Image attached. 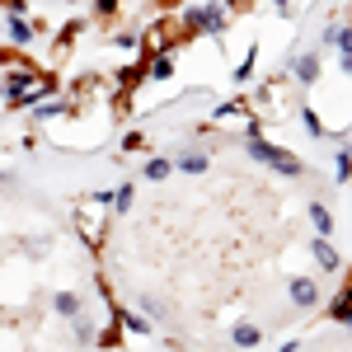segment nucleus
<instances>
[{"label":"nucleus","mask_w":352,"mask_h":352,"mask_svg":"<svg viewBox=\"0 0 352 352\" xmlns=\"http://www.w3.org/2000/svg\"><path fill=\"white\" fill-rule=\"evenodd\" d=\"M226 10H249V0H221Z\"/></svg>","instance_id":"30"},{"label":"nucleus","mask_w":352,"mask_h":352,"mask_svg":"<svg viewBox=\"0 0 352 352\" xmlns=\"http://www.w3.org/2000/svg\"><path fill=\"white\" fill-rule=\"evenodd\" d=\"M47 94H56L52 71L33 66V61H24V56H14V66H0V104H5L10 113L33 109V104L47 99Z\"/></svg>","instance_id":"1"},{"label":"nucleus","mask_w":352,"mask_h":352,"mask_svg":"<svg viewBox=\"0 0 352 352\" xmlns=\"http://www.w3.org/2000/svg\"><path fill=\"white\" fill-rule=\"evenodd\" d=\"M113 315H118V324H122V333H141V338H146V333H155V320H151L146 310L136 315V310H118V305H113Z\"/></svg>","instance_id":"13"},{"label":"nucleus","mask_w":352,"mask_h":352,"mask_svg":"<svg viewBox=\"0 0 352 352\" xmlns=\"http://www.w3.org/2000/svg\"><path fill=\"white\" fill-rule=\"evenodd\" d=\"M333 52H352V24H338V43H333Z\"/></svg>","instance_id":"26"},{"label":"nucleus","mask_w":352,"mask_h":352,"mask_svg":"<svg viewBox=\"0 0 352 352\" xmlns=\"http://www.w3.org/2000/svg\"><path fill=\"white\" fill-rule=\"evenodd\" d=\"M85 310V296L80 292H52V315H61V320H76Z\"/></svg>","instance_id":"18"},{"label":"nucleus","mask_w":352,"mask_h":352,"mask_svg":"<svg viewBox=\"0 0 352 352\" xmlns=\"http://www.w3.org/2000/svg\"><path fill=\"white\" fill-rule=\"evenodd\" d=\"M254 76H258V43H249V52L240 56V66H230V80L240 85V89L254 80Z\"/></svg>","instance_id":"16"},{"label":"nucleus","mask_w":352,"mask_h":352,"mask_svg":"<svg viewBox=\"0 0 352 352\" xmlns=\"http://www.w3.org/2000/svg\"><path fill=\"white\" fill-rule=\"evenodd\" d=\"M136 151H151V136L141 132V127H127V132H122V141H118V155L127 160V155H136Z\"/></svg>","instance_id":"20"},{"label":"nucleus","mask_w":352,"mask_h":352,"mask_svg":"<svg viewBox=\"0 0 352 352\" xmlns=\"http://www.w3.org/2000/svg\"><path fill=\"white\" fill-rule=\"evenodd\" d=\"M132 207H136V188L127 184V179H122V184L113 188V217H127Z\"/></svg>","instance_id":"23"},{"label":"nucleus","mask_w":352,"mask_h":352,"mask_svg":"<svg viewBox=\"0 0 352 352\" xmlns=\"http://www.w3.org/2000/svg\"><path fill=\"white\" fill-rule=\"evenodd\" d=\"M333 184H343V188H352V146L348 141H338V151H333Z\"/></svg>","instance_id":"19"},{"label":"nucleus","mask_w":352,"mask_h":352,"mask_svg":"<svg viewBox=\"0 0 352 352\" xmlns=\"http://www.w3.org/2000/svg\"><path fill=\"white\" fill-rule=\"evenodd\" d=\"M287 300H292L296 310H320V305H324V292H320V282H315V277H305V272H300V277L287 282Z\"/></svg>","instance_id":"6"},{"label":"nucleus","mask_w":352,"mask_h":352,"mask_svg":"<svg viewBox=\"0 0 352 352\" xmlns=\"http://www.w3.org/2000/svg\"><path fill=\"white\" fill-rule=\"evenodd\" d=\"M71 338H76V348H94V343H99V324L80 310V315L71 320Z\"/></svg>","instance_id":"17"},{"label":"nucleus","mask_w":352,"mask_h":352,"mask_svg":"<svg viewBox=\"0 0 352 352\" xmlns=\"http://www.w3.org/2000/svg\"><path fill=\"white\" fill-rule=\"evenodd\" d=\"M141 38H146V56H151V52H174V43H179V38H188V33H184L179 19H169V14H164V19H155V24L141 28Z\"/></svg>","instance_id":"4"},{"label":"nucleus","mask_w":352,"mask_h":352,"mask_svg":"<svg viewBox=\"0 0 352 352\" xmlns=\"http://www.w3.org/2000/svg\"><path fill=\"white\" fill-rule=\"evenodd\" d=\"M89 14H94L99 24H113V19L122 14V0H89Z\"/></svg>","instance_id":"24"},{"label":"nucleus","mask_w":352,"mask_h":352,"mask_svg":"<svg viewBox=\"0 0 352 352\" xmlns=\"http://www.w3.org/2000/svg\"><path fill=\"white\" fill-rule=\"evenodd\" d=\"M109 207H94V202H85L80 212H76V235H80L85 244H89V249H94V254H99V249H104V230H109Z\"/></svg>","instance_id":"3"},{"label":"nucleus","mask_w":352,"mask_h":352,"mask_svg":"<svg viewBox=\"0 0 352 352\" xmlns=\"http://www.w3.org/2000/svg\"><path fill=\"white\" fill-rule=\"evenodd\" d=\"M19 151H38V132H24V136H19Z\"/></svg>","instance_id":"27"},{"label":"nucleus","mask_w":352,"mask_h":352,"mask_svg":"<svg viewBox=\"0 0 352 352\" xmlns=\"http://www.w3.org/2000/svg\"><path fill=\"white\" fill-rule=\"evenodd\" d=\"M76 113V104H56L52 94L47 99H38L33 109H28V118H33V127H47V122H56V118H71Z\"/></svg>","instance_id":"10"},{"label":"nucleus","mask_w":352,"mask_h":352,"mask_svg":"<svg viewBox=\"0 0 352 352\" xmlns=\"http://www.w3.org/2000/svg\"><path fill=\"white\" fill-rule=\"evenodd\" d=\"M136 300H141V310H146V315H151L155 324H164V320H169V305H164V300H155L151 292H141Z\"/></svg>","instance_id":"25"},{"label":"nucleus","mask_w":352,"mask_h":352,"mask_svg":"<svg viewBox=\"0 0 352 352\" xmlns=\"http://www.w3.org/2000/svg\"><path fill=\"white\" fill-rule=\"evenodd\" d=\"M47 33L43 19H28V14H5V43L10 47H28V43H38Z\"/></svg>","instance_id":"5"},{"label":"nucleus","mask_w":352,"mask_h":352,"mask_svg":"<svg viewBox=\"0 0 352 352\" xmlns=\"http://www.w3.org/2000/svg\"><path fill=\"white\" fill-rule=\"evenodd\" d=\"M169 174H174V155H151L141 169V179H151V184H164Z\"/></svg>","instance_id":"21"},{"label":"nucleus","mask_w":352,"mask_h":352,"mask_svg":"<svg viewBox=\"0 0 352 352\" xmlns=\"http://www.w3.org/2000/svg\"><path fill=\"white\" fill-rule=\"evenodd\" d=\"M338 71H343V76L352 80V52H338Z\"/></svg>","instance_id":"28"},{"label":"nucleus","mask_w":352,"mask_h":352,"mask_svg":"<svg viewBox=\"0 0 352 352\" xmlns=\"http://www.w3.org/2000/svg\"><path fill=\"white\" fill-rule=\"evenodd\" d=\"M277 352H300V343H296V338H292V343H282V348H277Z\"/></svg>","instance_id":"31"},{"label":"nucleus","mask_w":352,"mask_h":352,"mask_svg":"<svg viewBox=\"0 0 352 352\" xmlns=\"http://www.w3.org/2000/svg\"><path fill=\"white\" fill-rule=\"evenodd\" d=\"M296 118H300V127H305V132L315 136V141H324V136H329V127H324V118H320V113L310 109V104H296Z\"/></svg>","instance_id":"22"},{"label":"nucleus","mask_w":352,"mask_h":352,"mask_svg":"<svg viewBox=\"0 0 352 352\" xmlns=\"http://www.w3.org/2000/svg\"><path fill=\"white\" fill-rule=\"evenodd\" d=\"M207 151H197V146H184V151H179V155H174V169H179V174H207Z\"/></svg>","instance_id":"14"},{"label":"nucleus","mask_w":352,"mask_h":352,"mask_svg":"<svg viewBox=\"0 0 352 352\" xmlns=\"http://www.w3.org/2000/svg\"><path fill=\"white\" fill-rule=\"evenodd\" d=\"M268 169H272V174H282V179H305V160H300L296 151H287V146H277V151H272Z\"/></svg>","instance_id":"9"},{"label":"nucleus","mask_w":352,"mask_h":352,"mask_svg":"<svg viewBox=\"0 0 352 352\" xmlns=\"http://www.w3.org/2000/svg\"><path fill=\"white\" fill-rule=\"evenodd\" d=\"M305 217H310V226H315V235H333V207H329L324 197H310Z\"/></svg>","instance_id":"12"},{"label":"nucleus","mask_w":352,"mask_h":352,"mask_svg":"<svg viewBox=\"0 0 352 352\" xmlns=\"http://www.w3.org/2000/svg\"><path fill=\"white\" fill-rule=\"evenodd\" d=\"M179 24H184V33L188 38H226L230 33V10L221 5V0H192L188 10L179 14Z\"/></svg>","instance_id":"2"},{"label":"nucleus","mask_w":352,"mask_h":352,"mask_svg":"<svg viewBox=\"0 0 352 352\" xmlns=\"http://www.w3.org/2000/svg\"><path fill=\"white\" fill-rule=\"evenodd\" d=\"M310 258H315L320 272H343V258H338V249H333L329 235H315V240H310Z\"/></svg>","instance_id":"8"},{"label":"nucleus","mask_w":352,"mask_h":352,"mask_svg":"<svg viewBox=\"0 0 352 352\" xmlns=\"http://www.w3.org/2000/svg\"><path fill=\"white\" fill-rule=\"evenodd\" d=\"M230 343H235L240 352L258 348V343H263V324H254V320H240V324L230 329Z\"/></svg>","instance_id":"15"},{"label":"nucleus","mask_w":352,"mask_h":352,"mask_svg":"<svg viewBox=\"0 0 352 352\" xmlns=\"http://www.w3.org/2000/svg\"><path fill=\"white\" fill-rule=\"evenodd\" d=\"M272 10H277V14H292V5H296V0H268Z\"/></svg>","instance_id":"29"},{"label":"nucleus","mask_w":352,"mask_h":352,"mask_svg":"<svg viewBox=\"0 0 352 352\" xmlns=\"http://www.w3.org/2000/svg\"><path fill=\"white\" fill-rule=\"evenodd\" d=\"M320 71H324V56H320V47H305V52L292 56V80H296L300 89L320 85Z\"/></svg>","instance_id":"7"},{"label":"nucleus","mask_w":352,"mask_h":352,"mask_svg":"<svg viewBox=\"0 0 352 352\" xmlns=\"http://www.w3.org/2000/svg\"><path fill=\"white\" fill-rule=\"evenodd\" d=\"M174 52H151L146 56V80H155V85H164V80H174Z\"/></svg>","instance_id":"11"}]
</instances>
